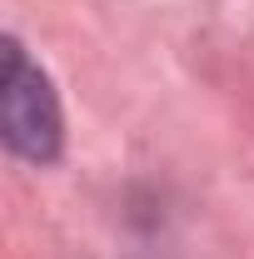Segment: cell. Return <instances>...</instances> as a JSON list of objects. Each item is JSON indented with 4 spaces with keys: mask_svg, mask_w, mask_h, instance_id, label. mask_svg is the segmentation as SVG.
<instances>
[{
    "mask_svg": "<svg viewBox=\"0 0 254 259\" xmlns=\"http://www.w3.org/2000/svg\"><path fill=\"white\" fill-rule=\"evenodd\" d=\"M0 130L10 155L25 164H55L65 150V115L50 75L25 55V45L5 40V80H0Z\"/></svg>",
    "mask_w": 254,
    "mask_h": 259,
    "instance_id": "obj_1",
    "label": "cell"
}]
</instances>
